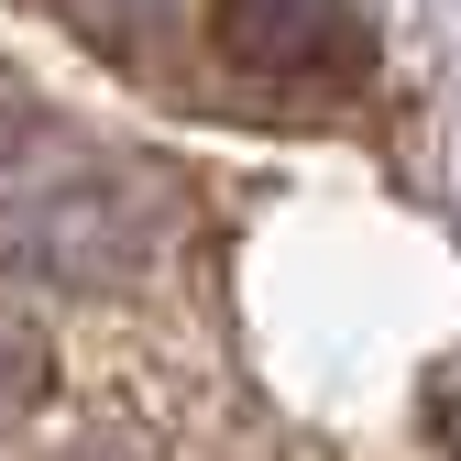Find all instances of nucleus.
I'll return each instance as SVG.
<instances>
[{"mask_svg":"<svg viewBox=\"0 0 461 461\" xmlns=\"http://www.w3.org/2000/svg\"><path fill=\"white\" fill-rule=\"evenodd\" d=\"M67 12H77L99 44H132V33H154V23H165V0H67Z\"/></svg>","mask_w":461,"mask_h":461,"instance_id":"7ed1b4c3","label":"nucleus"},{"mask_svg":"<svg viewBox=\"0 0 461 461\" xmlns=\"http://www.w3.org/2000/svg\"><path fill=\"white\" fill-rule=\"evenodd\" d=\"M33 132H44V122H33V99L0 77V176H12V154H33Z\"/></svg>","mask_w":461,"mask_h":461,"instance_id":"20e7f679","label":"nucleus"},{"mask_svg":"<svg viewBox=\"0 0 461 461\" xmlns=\"http://www.w3.org/2000/svg\"><path fill=\"white\" fill-rule=\"evenodd\" d=\"M209 33L253 88H297V99L352 88L374 67L363 0H209Z\"/></svg>","mask_w":461,"mask_h":461,"instance_id":"f257e3e1","label":"nucleus"},{"mask_svg":"<svg viewBox=\"0 0 461 461\" xmlns=\"http://www.w3.org/2000/svg\"><path fill=\"white\" fill-rule=\"evenodd\" d=\"M67 461H110V450H67Z\"/></svg>","mask_w":461,"mask_h":461,"instance_id":"39448f33","label":"nucleus"},{"mask_svg":"<svg viewBox=\"0 0 461 461\" xmlns=\"http://www.w3.org/2000/svg\"><path fill=\"white\" fill-rule=\"evenodd\" d=\"M33 395H44V340L23 319H0V418H23Z\"/></svg>","mask_w":461,"mask_h":461,"instance_id":"f03ea898","label":"nucleus"}]
</instances>
